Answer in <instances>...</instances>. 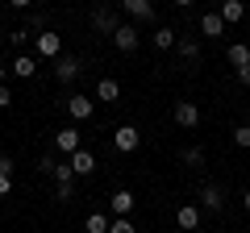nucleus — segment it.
Instances as JSON below:
<instances>
[{
  "instance_id": "27",
  "label": "nucleus",
  "mask_w": 250,
  "mask_h": 233,
  "mask_svg": "<svg viewBox=\"0 0 250 233\" xmlns=\"http://www.w3.org/2000/svg\"><path fill=\"white\" fill-rule=\"evenodd\" d=\"M0 175H17V162H13L9 154H0Z\"/></svg>"
},
{
  "instance_id": "35",
  "label": "nucleus",
  "mask_w": 250,
  "mask_h": 233,
  "mask_svg": "<svg viewBox=\"0 0 250 233\" xmlns=\"http://www.w3.org/2000/svg\"><path fill=\"white\" fill-rule=\"evenodd\" d=\"M217 4H221V0H217Z\"/></svg>"
},
{
  "instance_id": "15",
  "label": "nucleus",
  "mask_w": 250,
  "mask_h": 233,
  "mask_svg": "<svg viewBox=\"0 0 250 233\" xmlns=\"http://www.w3.org/2000/svg\"><path fill=\"white\" fill-rule=\"evenodd\" d=\"M121 9L129 13L134 21H154V4L150 0H121Z\"/></svg>"
},
{
  "instance_id": "17",
  "label": "nucleus",
  "mask_w": 250,
  "mask_h": 233,
  "mask_svg": "<svg viewBox=\"0 0 250 233\" xmlns=\"http://www.w3.org/2000/svg\"><path fill=\"white\" fill-rule=\"evenodd\" d=\"M175 38H179V29H171V25H159L150 34V42H154V50H175Z\"/></svg>"
},
{
  "instance_id": "5",
  "label": "nucleus",
  "mask_w": 250,
  "mask_h": 233,
  "mask_svg": "<svg viewBox=\"0 0 250 233\" xmlns=\"http://www.w3.org/2000/svg\"><path fill=\"white\" fill-rule=\"evenodd\" d=\"M80 71H83V63L75 58V54H59V58H54V79L59 83H75Z\"/></svg>"
},
{
  "instance_id": "26",
  "label": "nucleus",
  "mask_w": 250,
  "mask_h": 233,
  "mask_svg": "<svg viewBox=\"0 0 250 233\" xmlns=\"http://www.w3.org/2000/svg\"><path fill=\"white\" fill-rule=\"evenodd\" d=\"M233 146L250 150V125H238V129H233Z\"/></svg>"
},
{
  "instance_id": "33",
  "label": "nucleus",
  "mask_w": 250,
  "mask_h": 233,
  "mask_svg": "<svg viewBox=\"0 0 250 233\" xmlns=\"http://www.w3.org/2000/svg\"><path fill=\"white\" fill-rule=\"evenodd\" d=\"M242 208H246V213H250V188L242 192Z\"/></svg>"
},
{
  "instance_id": "14",
  "label": "nucleus",
  "mask_w": 250,
  "mask_h": 233,
  "mask_svg": "<svg viewBox=\"0 0 250 233\" xmlns=\"http://www.w3.org/2000/svg\"><path fill=\"white\" fill-rule=\"evenodd\" d=\"M175 54H179V58H188V63H196V58H200V38L179 34L175 38Z\"/></svg>"
},
{
  "instance_id": "10",
  "label": "nucleus",
  "mask_w": 250,
  "mask_h": 233,
  "mask_svg": "<svg viewBox=\"0 0 250 233\" xmlns=\"http://www.w3.org/2000/svg\"><path fill=\"white\" fill-rule=\"evenodd\" d=\"M134 204H138V196L129 188L113 192V196H108V216H129V213H134Z\"/></svg>"
},
{
  "instance_id": "21",
  "label": "nucleus",
  "mask_w": 250,
  "mask_h": 233,
  "mask_svg": "<svg viewBox=\"0 0 250 233\" xmlns=\"http://www.w3.org/2000/svg\"><path fill=\"white\" fill-rule=\"evenodd\" d=\"M179 158H184V162H188V167H192V171H200V167H205V162H208V154H205V146H188V150L179 154Z\"/></svg>"
},
{
  "instance_id": "16",
  "label": "nucleus",
  "mask_w": 250,
  "mask_h": 233,
  "mask_svg": "<svg viewBox=\"0 0 250 233\" xmlns=\"http://www.w3.org/2000/svg\"><path fill=\"white\" fill-rule=\"evenodd\" d=\"M221 21L225 25H238V21H246V4H242V0H221Z\"/></svg>"
},
{
  "instance_id": "31",
  "label": "nucleus",
  "mask_w": 250,
  "mask_h": 233,
  "mask_svg": "<svg viewBox=\"0 0 250 233\" xmlns=\"http://www.w3.org/2000/svg\"><path fill=\"white\" fill-rule=\"evenodd\" d=\"M9 4H13V9H34L38 0H9Z\"/></svg>"
},
{
  "instance_id": "7",
  "label": "nucleus",
  "mask_w": 250,
  "mask_h": 233,
  "mask_svg": "<svg viewBox=\"0 0 250 233\" xmlns=\"http://www.w3.org/2000/svg\"><path fill=\"white\" fill-rule=\"evenodd\" d=\"M200 221H205V213H200L196 200H192V204H179V208H175V225H179L184 233H196V229H200Z\"/></svg>"
},
{
  "instance_id": "24",
  "label": "nucleus",
  "mask_w": 250,
  "mask_h": 233,
  "mask_svg": "<svg viewBox=\"0 0 250 233\" xmlns=\"http://www.w3.org/2000/svg\"><path fill=\"white\" fill-rule=\"evenodd\" d=\"M108 233H138V225L129 221V216H113V221H108Z\"/></svg>"
},
{
  "instance_id": "1",
  "label": "nucleus",
  "mask_w": 250,
  "mask_h": 233,
  "mask_svg": "<svg viewBox=\"0 0 250 233\" xmlns=\"http://www.w3.org/2000/svg\"><path fill=\"white\" fill-rule=\"evenodd\" d=\"M196 204H200L205 216H221L225 213V188L221 183H205V188L196 192Z\"/></svg>"
},
{
  "instance_id": "25",
  "label": "nucleus",
  "mask_w": 250,
  "mask_h": 233,
  "mask_svg": "<svg viewBox=\"0 0 250 233\" xmlns=\"http://www.w3.org/2000/svg\"><path fill=\"white\" fill-rule=\"evenodd\" d=\"M54 200L71 204V200H75V183H54Z\"/></svg>"
},
{
  "instance_id": "32",
  "label": "nucleus",
  "mask_w": 250,
  "mask_h": 233,
  "mask_svg": "<svg viewBox=\"0 0 250 233\" xmlns=\"http://www.w3.org/2000/svg\"><path fill=\"white\" fill-rule=\"evenodd\" d=\"M171 4H175V9H192V4H196V0H171Z\"/></svg>"
},
{
  "instance_id": "22",
  "label": "nucleus",
  "mask_w": 250,
  "mask_h": 233,
  "mask_svg": "<svg viewBox=\"0 0 250 233\" xmlns=\"http://www.w3.org/2000/svg\"><path fill=\"white\" fill-rule=\"evenodd\" d=\"M108 221H113L108 213H88V221H83V229H88V233H108Z\"/></svg>"
},
{
  "instance_id": "4",
  "label": "nucleus",
  "mask_w": 250,
  "mask_h": 233,
  "mask_svg": "<svg viewBox=\"0 0 250 233\" xmlns=\"http://www.w3.org/2000/svg\"><path fill=\"white\" fill-rule=\"evenodd\" d=\"M34 50H38V58H50L54 63V58L62 54V38L54 34V29H42V34L34 38Z\"/></svg>"
},
{
  "instance_id": "30",
  "label": "nucleus",
  "mask_w": 250,
  "mask_h": 233,
  "mask_svg": "<svg viewBox=\"0 0 250 233\" xmlns=\"http://www.w3.org/2000/svg\"><path fill=\"white\" fill-rule=\"evenodd\" d=\"M238 83H242V88H250V67H242V71H238Z\"/></svg>"
},
{
  "instance_id": "3",
  "label": "nucleus",
  "mask_w": 250,
  "mask_h": 233,
  "mask_svg": "<svg viewBox=\"0 0 250 233\" xmlns=\"http://www.w3.org/2000/svg\"><path fill=\"white\" fill-rule=\"evenodd\" d=\"M108 42H113V46H117L121 54H134L138 46H142V34H138V25H129V21H121V25H117V34L108 38Z\"/></svg>"
},
{
  "instance_id": "34",
  "label": "nucleus",
  "mask_w": 250,
  "mask_h": 233,
  "mask_svg": "<svg viewBox=\"0 0 250 233\" xmlns=\"http://www.w3.org/2000/svg\"><path fill=\"white\" fill-rule=\"evenodd\" d=\"M4 75H9V71H4V67H0V83H4Z\"/></svg>"
},
{
  "instance_id": "2",
  "label": "nucleus",
  "mask_w": 250,
  "mask_h": 233,
  "mask_svg": "<svg viewBox=\"0 0 250 233\" xmlns=\"http://www.w3.org/2000/svg\"><path fill=\"white\" fill-rule=\"evenodd\" d=\"M138 146H142V129L138 125H117L113 129V150L117 154H134Z\"/></svg>"
},
{
  "instance_id": "9",
  "label": "nucleus",
  "mask_w": 250,
  "mask_h": 233,
  "mask_svg": "<svg viewBox=\"0 0 250 233\" xmlns=\"http://www.w3.org/2000/svg\"><path fill=\"white\" fill-rule=\"evenodd\" d=\"M117 25H121V21H117V9H108V4L92 13V29H96L100 38H113V34H117Z\"/></svg>"
},
{
  "instance_id": "20",
  "label": "nucleus",
  "mask_w": 250,
  "mask_h": 233,
  "mask_svg": "<svg viewBox=\"0 0 250 233\" xmlns=\"http://www.w3.org/2000/svg\"><path fill=\"white\" fill-rule=\"evenodd\" d=\"M96 100H104V104L121 100V83H117V79H100V83H96Z\"/></svg>"
},
{
  "instance_id": "13",
  "label": "nucleus",
  "mask_w": 250,
  "mask_h": 233,
  "mask_svg": "<svg viewBox=\"0 0 250 233\" xmlns=\"http://www.w3.org/2000/svg\"><path fill=\"white\" fill-rule=\"evenodd\" d=\"M9 71L17 75V79H34V75H38V58H34V54H29V50H21L17 58H13V63H9Z\"/></svg>"
},
{
  "instance_id": "12",
  "label": "nucleus",
  "mask_w": 250,
  "mask_h": 233,
  "mask_svg": "<svg viewBox=\"0 0 250 233\" xmlns=\"http://www.w3.org/2000/svg\"><path fill=\"white\" fill-rule=\"evenodd\" d=\"M92 108H96V100H92V96H83V92L67 96V113H71L75 121H92Z\"/></svg>"
},
{
  "instance_id": "23",
  "label": "nucleus",
  "mask_w": 250,
  "mask_h": 233,
  "mask_svg": "<svg viewBox=\"0 0 250 233\" xmlns=\"http://www.w3.org/2000/svg\"><path fill=\"white\" fill-rule=\"evenodd\" d=\"M29 42H34V34H29V29H25V25H21V29H13V34H9V46H13V50H17V54H21V50H25V46H29Z\"/></svg>"
},
{
  "instance_id": "6",
  "label": "nucleus",
  "mask_w": 250,
  "mask_h": 233,
  "mask_svg": "<svg viewBox=\"0 0 250 233\" xmlns=\"http://www.w3.org/2000/svg\"><path fill=\"white\" fill-rule=\"evenodd\" d=\"M80 146H83V137H80V129H75V125H67V129L54 134V150H59V158H71Z\"/></svg>"
},
{
  "instance_id": "11",
  "label": "nucleus",
  "mask_w": 250,
  "mask_h": 233,
  "mask_svg": "<svg viewBox=\"0 0 250 233\" xmlns=\"http://www.w3.org/2000/svg\"><path fill=\"white\" fill-rule=\"evenodd\" d=\"M67 162H71L75 179H88L92 171H96V154H92V150H83V146H80V150H75V154H71V158H67Z\"/></svg>"
},
{
  "instance_id": "19",
  "label": "nucleus",
  "mask_w": 250,
  "mask_h": 233,
  "mask_svg": "<svg viewBox=\"0 0 250 233\" xmlns=\"http://www.w3.org/2000/svg\"><path fill=\"white\" fill-rule=\"evenodd\" d=\"M200 34H205V38H225L221 13H205V17H200Z\"/></svg>"
},
{
  "instance_id": "28",
  "label": "nucleus",
  "mask_w": 250,
  "mask_h": 233,
  "mask_svg": "<svg viewBox=\"0 0 250 233\" xmlns=\"http://www.w3.org/2000/svg\"><path fill=\"white\" fill-rule=\"evenodd\" d=\"M9 192H13V175H0V200L9 196Z\"/></svg>"
},
{
  "instance_id": "8",
  "label": "nucleus",
  "mask_w": 250,
  "mask_h": 233,
  "mask_svg": "<svg viewBox=\"0 0 250 233\" xmlns=\"http://www.w3.org/2000/svg\"><path fill=\"white\" fill-rule=\"evenodd\" d=\"M175 125L179 129H196L200 125V104L196 100H175Z\"/></svg>"
},
{
  "instance_id": "18",
  "label": "nucleus",
  "mask_w": 250,
  "mask_h": 233,
  "mask_svg": "<svg viewBox=\"0 0 250 233\" xmlns=\"http://www.w3.org/2000/svg\"><path fill=\"white\" fill-rule=\"evenodd\" d=\"M225 58H229L233 71H242V67H250V46H246V42H233L229 50H225Z\"/></svg>"
},
{
  "instance_id": "29",
  "label": "nucleus",
  "mask_w": 250,
  "mask_h": 233,
  "mask_svg": "<svg viewBox=\"0 0 250 233\" xmlns=\"http://www.w3.org/2000/svg\"><path fill=\"white\" fill-rule=\"evenodd\" d=\"M9 104H13V92L4 88V83H0V108H9Z\"/></svg>"
}]
</instances>
